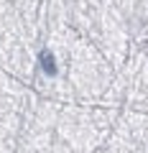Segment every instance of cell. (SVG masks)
<instances>
[{
  "label": "cell",
  "instance_id": "1",
  "mask_svg": "<svg viewBox=\"0 0 148 153\" xmlns=\"http://www.w3.org/2000/svg\"><path fill=\"white\" fill-rule=\"evenodd\" d=\"M41 66H44V71L49 76L56 74V64H54V56L49 54V51H41Z\"/></svg>",
  "mask_w": 148,
  "mask_h": 153
}]
</instances>
